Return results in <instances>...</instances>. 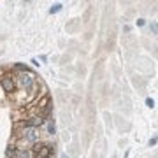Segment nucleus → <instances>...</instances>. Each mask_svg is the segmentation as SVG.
<instances>
[{
  "instance_id": "1",
  "label": "nucleus",
  "mask_w": 158,
  "mask_h": 158,
  "mask_svg": "<svg viewBox=\"0 0 158 158\" xmlns=\"http://www.w3.org/2000/svg\"><path fill=\"white\" fill-rule=\"evenodd\" d=\"M19 137V146H16L18 149L25 144V146H34L37 142H40V132L37 128H28V127H21V132L18 134Z\"/></svg>"
},
{
  "instance_id": "2",
  "label": "nucleus",
  "mask_w": 158,
  "mask_h": 158,
  "mask_svg": "<svg viewBox=\"0 0 158 158\" xmlns=\"http://www.w3.org/2000/svg\"><path fill=\"white\" fill-rule=\"evenodd\" d=\"M14 85H16V88H19V90L30 91L35 85H37V79H35V76L30 72V70L28 72H19V74L14 76Z\"/></svg>"
},
{
  "instance_id": "3",
  "label": "nucleus",
  "mask_w": 158,
  "mask_h": 158,
  "mask_svg": "<svg viewBox=\"0 0 158 158\" xmlns=\"http://www.w3.org/2000/svg\"><path fill=\"white\" fill-rule=\"evenodd\" d=\"M0 86L4 88L6 93H14V91H16L14 74H2V76H0Z\"/></svg>"
},
{
  "instance_id": "4",
  "label": "nucleus",
  "mask_w": 158,
  "mask_h": 158,
  "mask_svg": "<svg viewBox=\"0 0 158 158\" xmlns=\"http://www.w3.org/2000/svg\"><path fill=\"white\" fill-rule=\"evenodd\" d=\"M42 125H46V119L42 118V116L34 114V116H28L27 119H23L21 123H19V127H28V128H37L39 130Z\"/></svg>"
},
{
  "instance_id": "5",
  "label": "nucleus",
  "mask_w": 158,
  "mask_h": 158,
  "mask_svg": "<svg viewBox=\"0 0 158 158\" xmlns=\"http://www.w3.org/2000/svg\"><path fill=\"white\" fill-rule=\"evenodd\" d=\"M12 158H34V153L32 149H16Z\"/></svg>"
},
{
  "instance_id": "6",
  "label": "nucleus",
  "mask_w": 158,
  "mask_h": 158,
  "mask_svg": "<svg viewBox=\"0 0 158 158\" xmlns=\"http://www.w3.org/2000/svg\"><path fill=\"white\" fill-rule=\"evenodd\" d=\"M46 125H48V134H49V135H55V134H56V127H55V121H51V119H46Z\"/></svg>"
},
{
  "instance_id": "7",
  "label": "nucleus",
  "mask_w": 158,
  "mask_h": 158,
  "mask_svg": "<svg viewBox=\"0 0 158 158\" xmlns=\"http://www.w3.org/2000/svg\"><path fill=\"white\" fill-rule=\"evenodd\" d=\"M16 149H18V148L14 146V144H11V146L7 148V151H6V156H7V158H12V156H14V153H16Z\"/></svg>"
},
{
  "instance_id": "8",
  "label": "nucleus",
  "mask_w": 158,
  "mask_h": 158,
  "mask_svg": "<svg viewBox=\"0 0 158 158\" xmlns=\"http://www.w3.org/2000/svg\"><path fill=\"white\" fill-rule=\"evenodd\" d=\"M62 4H53V6H51V9H49V14H56V12H60L62 11Z\"/></svg>"
},
{
  "instance_id": "9",
  "label": "nucleus",
  "mask_w": 158,
  "mask_h": 158,
  "mask_svg": "<svg viewBox=\"0 0 158 158\" xmlns=\"http://www.w3.org/2000/svg\"><path fill=\"white\" fill-rule=\"evenodd\" d=\"M14 70H18V72H28V67L23 65V63H16L14 65Z\"/></svg>"
},
{
  "instance_id": "10",
  "label": "nucleus",
  "mask_w": 158,
  "mask_h": 158,
  "mask_svg": "<svg viewBox=\"0 0 158 158\" xmlns=\"http://www.w3.org/2000/svg\"><path fill=\"white\" fill-rule=\"evenodd\" d=\"M146 106L149 109H153V107H155V100H153V98H146Z\"/></svg>"
},
{
  "instance_id": "11",
  "label": "nucleus",
  "mask_w": 158,
  "mask_h": 158,
  "mask_svg": "<svg viewBox=\"0 0 158 158\" xmlns=\"http://www.w3.org/2000/svg\"><path fill=\"white\" fill-rule=\"evenodd\" d=\"M151 32L153 34H156V23H151Z\"/></svg>"
},
{
  "instance_id": "12",
  "label": "nucleus",
  "mask_w": 158,
  "mask_h": 158,
  "mask_svg": "<svg viewBox=\"0 0 158 158\" xmlns=\"http://www.w3.org/2000/svg\"><path fill=\"white\" fill-rule=\"evenodd\" d=\"M155 144H156V137H153L151 141H149V146H155Z\"/></svg>"
},
{
  "instance_id": "13",
  "label": "nucleus",
  "mask_w": 158,
  "mask_h": 158,
  "mask_svg": "<svg viewBox=\"0 0 158 158\" xmlns=\"http://www.w3.org/2000/svg\"><path fill=\"white\" fill-rule=\"evenodd\" d=\"M144 23H146L144 19H137V25H139V27H144Z\"/></svg>"
},
{
  "instance_id": "14",
  "label": "nucleus",
  "mask_w": 158,
  "mask_h": 158,
  "mask_svg": "<svg viewBox=\"0 0 158 158\" xmlns=\"http://www.w3.org/2000/svg\"><path fill=\"white\" fill-rule=\"evenodd\" d=\"M62 158H69V156H67V155H62Z\"/></svg>"
}]
</instances>
